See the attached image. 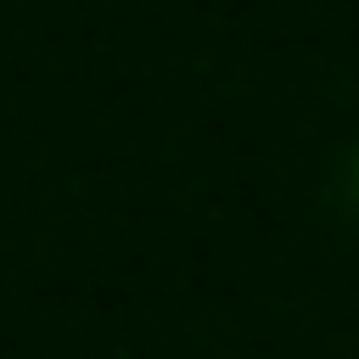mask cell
<instances>
[{
	"label": "cell",
	"instance_id": "6da1fadb",
	"mask_svg": "<svg viewBox=\"0 0 359 359\" xmlns=\"http://www.w3.org/2000/svg\"><path fill=\"white\" fill-rule=\"evenodd\" d=\"M348 185H353V196H359V146H353V157H348Z\"/></svg>",
	"mask_w": 359,
	"mask_h": 359
}]
</instances>
